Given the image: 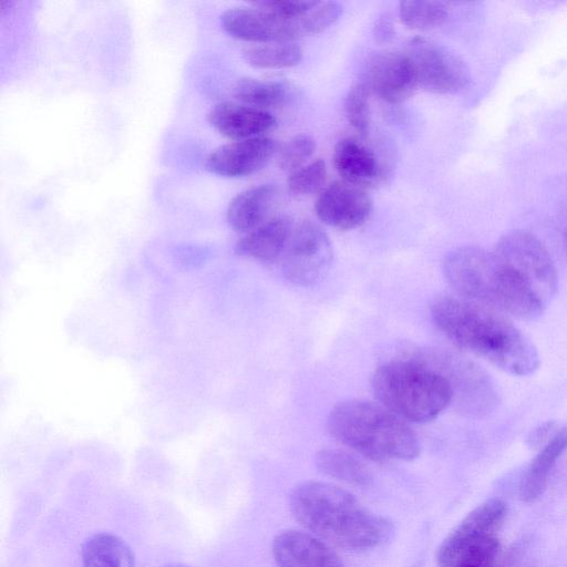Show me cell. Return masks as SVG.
I'll use <instances>...</instances> for the list:
<instances>
[{
    "instance_id": "obj_18",
    "label": "cell",
    "mask_w": 567,
    "mask_h": 567,
    "mask_svg": "<svg viewBox=\"0 0 567 567\" xmlns=\"http://www.w3.org/2000/svg\"><path fill=\"white\" fill-rule=\"evenodd\" d=\"M293 223L284 216L271 218L237 241L236 255L259 261H278L287 245Z\"/></svg>"
},
{
    "instance_id": "obj_32",
    "label": "cell",
    "mask_w": 567,
    "mask_h": 567,
    "mask_svg": "<svg viewBox=\"0 0 567 567\" xmlns=\"http://www.w3.org/2000/svg\"><path fill=\"white\" fill-rule=\"evenodd\" d=\"M551 425H553L551 423H546L543 426H540L539 429H537L535 431V433L533 434L532 441L539 442V440H542L548 433V431L550 430Z\"/></svg>"
},
{
    "instance_id": "obj_31",
    "label": "cell",
    "mask_w": 567,
    "mask_h": 567,
    "mask_svg": "<svg viewBox=\"0 0 567 567\" xmlns=\"http://www.w3.org/2000/svg\"><path fill=\"white\" fill-rule=\"evenodd\" d=\"M394 23L390 14L383 13L374 21L372 34L375 43L385 44L394 37Z\"/></svg>"
},
{
    "instance_id": "obj_27",
    "label": "cell",
    "mask_w": 567,
    "mask_h": 567,
    "mask_svg": "<svg viewBox=\"0 0 567 567\" xmlns=\"http://www.w3.org/2000/svg\"><path fill=\"white\" fill-rule=\"evenodd\" d=\"M326 177V163L322 159H316L290 173L288 188L295 195L315 194L323 187Z\"/></svg>"
},
{
    "instance_id": "obj_25",
    "label": "cell",
    "mask_w": 567,
    "mask_h": 567,
    "mask_svg": "<svg viewBox=\"0 0 567 567\" xmlns=\"http://www.w3.org/2000/svg\"><path fill=\"white\" fill-rule=\"evenodd\" d=\"M447 6L440 1H401L399 16L404 25L413 30H430L447 18Z\"/></svg>"
},
{
    "instance_id": "obj_24",
    "label": "cell",
    "mask_w": 567,
    "mask_h": 567,
    "mask_svg": "<svg viewBox=\"0 0 567 567\" xmlns=\"http://www.w3.org/2000/svg\"><path fill=\"white\" fill-rule=\"evenodd\" d=\"M243 55L255 68L285 69L298 65L303 58V50L295 42L264 43L246 48Z\"/></svg>"
},
{
    "instance_id": "obj_20",
    "label": "cell",
    "mask_w": 567,
    "mask_h": 567,
    "mask_svg": "<svg viewBox=\"0 0 567 567\" xmlns=\"http://www.w3.org/2000/svg\"><path fill=\"white\" fill-rule=\"evenodd\" d=\"M566 449L567 426L555 433L533 460L520 485L524 502H533L543 493L553 466Z\"/></svg>"
},
{
    "instance_id": "obj_4",
    "label": "cell",
    "mask_w": 567,
    "mask_h": 567,
    "mask_svg": "<svg viewBox=\"0 0 567 567\" xmlns=\"http://www.w3.org/2000/svg\"><path fill=\"white\" fill-rule=\"evenodd\" d=\"M327 429L338 442L375 462L412 461L421 452L408 422L367 400L352 399L334 405Z\"/></svg>"
},
{
    "instance_id": "obj_19",
    "label": "cell",
    "mask_w": 567,
    "mask_h": 567,
    "mask_svg": "<svg viewBox=\"0 0 567 567\" xmlns=\"http://www.w3.org/2000/svg\"><path fill=\"white\" fill-rule=\"evenodd\" d=\"M272 185H259L245 189L229 202L226 219L237 233H249L264 224L275 199Z\"/></svg>"
},
{
    "instance_id": "obj_9",
    "label": "cell",
    "mask_w": 567,
    "mask_h": 567,
    "mask_svg": "<svg viewBox=\"0 0 567 567\" xmlns=\"http://www.w3.org/2000/svg\"><path fill=\"white\" fill-rule=\"evenodd\" d=\"M495 254L509 265L545 305L557 290L558 276L545 245L526 230H512L496 244Z\"/></svg>"
},
{
    "instance_id": "obj_3",
    "label": "cell",
    "mask_w": 567,
    "mask_h": 567,
    "mask_svg": "<svg viewBox=\"0 0 567 567\" xmlns=\"http://www.w3.org/2000/svg\"><path fill=\"white\" fill-rule=\"evenodd\" d=\"M443 272L460 297L517 319L536 320L546 307L528 284L494 250L476 246L458 247L445 256Z\"/></svg>"
},
{
    "instance_id": "obj_17",
    "label": "cell",
    "mask_w": 567,
    "mask_h": 567,
    "mask_svg": "<svg viewBox=\"0 0 567 567\" xmlns=\"http://www.w3.org/2000/svg\"><path fill=\"white\" fill-rule=\"evenodd\" d=\"M333 165L343 182L362 189L383 179V167L374 152L353 137L340 140L333 150Z\"/></svg>"
},
{
    "instance_id": "obj_7",
    "label": "cell",
    "mask_w": 567,
    "mask_h": 567,
    "mask_svg": "<svg viewBox=\"0 0 567 567\" xmlns=\"http://www.w3.org/2000/svg\"><path fill=\"white\" fill-rule=\"evenodd\" d=\"M440 373L453 393L458 412L470 416H484L498 403V394L489 375L471 360L445 349L426 348L408 355Z\"/></svg>"
},
{
    "instance_id": "obj_29",
    "label": "cell",
    "mask_w": 567,
    "mask_h": 567,
    "mask_svg": "<svg viewBox=\"0 0 567 567\" xmlns=\"http://www.w3.org/2000/svg\"><path fill=\"white\" fill-rule=\"evenodd\" d=\"M498 546V540L491 536L470 549L453 567H491Z\"/></svg>"
},
{
    "instance_id": "obj_34",
    "label": "cell",
    "mask_w": 567,
    "mask_h": 567,
    "mask_svg": "<svg viewBox=\"0 0 567 567\" xmlns=\"http://www.w3.org/2000/svg\"><path fill=\"white\" fill-rule=\"evenodd\" d=\"M166 567H189V566H186V565H169V566H166Z\"/></svg>"
},
{
    "instance_id": "obj_28",
    "label": "cell",
    "mask_w": 567,
    "mask_h": 567,
    "mask_svg": "<svg viewBox=\"0 0 567 567\" xmlns=\"http://www.w3.org/2000/svg\"><path fill=\"white\" fill-rule=\"evenodd\" d=\"M316 150L313 138L307 134H298L284 144L278 151V166L286 172H295L311 157Z\"/></svg>"
},
{
    "instance_id": "obj_12",
    "label": "cell",
    "mask_w": 567,
    "mask_h": 567,
    "mask_svg": "<svg viewBox=\"0 0 567 567\" xmlns=\"http://www.w3.org/2000/svg\"><path fill=\"white\" fill-rule=\"evenodd\" d=\"M372 200L364 189L346 182H333L315 203L317 217L339 230H350L364 224L372 213Z\"/></svg>"
},
{
    "instance_id": "obj_8",
    "label": "cell",
    "mask_w": 567,
    "mask_h": 567,
    "mask_svg": "<svg viewBox=\"0 0 567 567\" xmlns=\"http://www.w3.org/2000/svg\"><path fill=\"white\" fill-rule=\"evenodd\" d=\"M332 257L330 239L321 227L311 220H301L292 225L278 262L289 282L310 287L324 279Z\"/></svg>"
},
{
    "instance_id": "obj_6",
    "label": "cell",
    "mask_w": 567,
    "mask_h": 567,
    "mask_svg": "<svg viewBox=\"0 0 567 567\" xmlns=\"http://www.w3.org/2000/svg\"><path fill=\"white\" fill-rule=\"evenodd\" d=\"M342 7L333 1H320L313 9L297 18L276 14L256 3L235 7L220 16L221 28L231 37L259 43L291 42L293 39L318 34L333 24Z\"/></svg>"
},
{
    "instance_id": "obj_21",
    "label": "cell",
    "mask_w": 567,
    "mask_h": 567,
    "mask_svg": "<svg viewBox=\"0 0 567 567\" xmlns=\"http://www.w3.org/2000/svg\"><path fill=\"white\" fill-rule=\"evenodd\" d=\"M81 557L83 567H134L131 547L111 533H97L87 538Z\"/></svg>"
},
{
    "instance_id": "obj_33",
    "label": "cell",
    "mask_w": 567,
    "mask_h": 567,
    "mask_svg": "<svg viewBox=\"0 0 567 567\" xmlns=\"http://www.w3.org/2000/svg\"><path fill=\"white\" fill-rule=\"evenodd\" d=\"M564 243H565V247L567 250V225H566L565 233H564Z\"/></svg>"
},
{
    "instance_id": "obj_16",
    "label": "cell",
    "mask_w": 567,
    "mask_h": 567,
    "mask_svg": "<svg viewBox=\"0 0 567 567\" xmlns=\"http://www.w3.org/2000/svg\"><path fill=\"white\" fill-rule=\"evenodd\" d=\"M209 124L221 135L233 140L264 136L276 126V118L267 111L245 104L221 102L208 113Z\"/></svg>"
},
{
    "instance_id": "obj_5",
    "label": "cell",
    "mask_w": 567,
    "mask_h": 567,
    "mask_svg": "<svg viewBox=\"0 0 567 567\" xmlns=\"http://www.w3.org/2000/svg\"><path fill=\"white\" fill-rule=\"evenodd\" d=\"M371 386L379 403L405 422H430L453 402L447 381L410 357L380 365Z\"/></svg>"
},
{
    "instance_id": "obj_14",
    "label": "cell",
    "mask_w": 567,
    "mask_h": 567,
    "mask_svg": "<svg viewBox=\"0 0 567 567\" xmlns=\"http://www.w3.org/2000/svg\"><path fill=\"white\" fill-rule=\"evenodd\" d=\"M277 151V143L267 136L241 140L214 150L205 168L223 177H244L260 171Z\"/></svg>"
},
{
    "instance_id": "obj_26",
    "label": "cell",
    "mask_w": 567,
    "mask_h": 567,
    "mask_svg": "<svg viewBox=\"0 0 567 567\" xmlns=\"http://www.w3.org/2000/svg\"><path fill=\"white\" fill-rule=\"evenodd\" d=\"M371 91L364 81L355 83L344 100V114L349 124L361 135H365L370 123L369 97Z\"/></svg>"
},
{
    "instance_id": "obj_13",
    "label": "cell",
    "mask_w": 567,
    "mask_h": 567,
    "mask_svg": "<svg viewBox=\"0 0 567 567\" xmlns=\"http://www.w3.org/2000/svg\"><path fill=\"white\" fill-rule=\"evenodd\" d=\"M364 82L371 93L390 104L402 103L417 87L406 54L392 51L378 52L369 59Z\"/></svg>"
},
{
    "instance_id": "obj_23",
    "label": "cell",
    "mask_w": 567,
    "mask_h": 567,
    "mask_svg": "<svg viewBox=\"0 0 567 567\" xmlns=\"http://www.w3.org/2000/svg\"><path fill=\"white\" fill-rule=\"evenodd\" d=\"M290 86L281 81L243 78L233 86V95L245 105L262 110L282 106L291 99Z\"/></svg>"
},
{
    "instance_id": "obj_1",
    "label": "cell",
    "mask_w": 567,
    "mask_h": 567,
    "mask_svg": "<svg viewBox=\"0 0 567 567\" xmlns=\"http://www.w3.org/2000/svg\"><path fill=\"white\" fill-rule=\"evenodd\" d=\"M430 311L435 326L454 344L499 370L528 375L539 367L533 342L499 311L450 295L435 298Z\"/></svg>"
},
{
    "instance_id": "obj_2",
    "label": "cell",
    "mask_w": 567,
    "mask_h": 567,
    "mask_svg": "<svg viewBox=\"0 0 567 567\" xmlns=\"http://www.w3.org/2000/svg\"><path fill=\"white\" fill-rule=\"evenodd\" d=\"M289 508L310 534L346 549L379 546L392 530L386 517L369 511L348 491L329 483L298 484L290 493Z\"/></svg>"
},
{
    "instance_id": "obj_15",
    "label": "cell",
    "mask_w": 567,
    "mask_h": 567,
    "mask_svg": "<svg viewBox=\"0 0 567 567\" xmlns=\"http://www.w3.org/2000/svg\"><path fill=\"white\" fill-rule=\"evenodd\" d=\"M271 553L277 567H343L326 542L301 530L279 533L272 540Z\"/></svg>"
},
{
    "instance_id": "obj_10",
    "label": "cell",
    "mask_w": 567,
    "mask_h": 567,
    "mask_svg": "<svg viewBox=\"0 0 567 567\" xmlns=\"http://www.w3.org/2000/svg\"><path fill=\"white\" fill-rule=\"evenodd\" d=\"M405 54L411 62L417 86L440 94L464 90L471 75L466 64L445 47L421 37L408 42Z\"/></svg>"
},
{
    "instance_id": "obj_22",
    "label": "cell",
    "mask_w": 567,
    "mask_h": 567,
    "mask_svg": "<svg viewBox=\"0 0 567 567\" xmlns=\"http://www.w3.org/2000/svg\"><path fill=\"white\" fill-rule=\"evenodd\" d=\"M315 460L321 473L346 484L367 486L372 481L370 468L347 451L323 449L317 452Z\"/></svg>"
},
{
    "instance_id": "obj_30",
    "label": "cell",
    "mask_w": 567,
    "mask_h": 567,
    "mask_svg": "<svg viewBox=\"0 0 567 567\" xmlns=\"http://www.w3.org/2000/svg\"><path fill=\"white\" fill-rule=\"evenodd\" d=\"M319 2L316 0H267L254 3L281 17L297 18L313 9Z\"/></svg>"
},
{
    "instance_id": "obj_11",
    "label": "cell",
    "mask_w": 567,
    "mask_h": 567,
    "mask_svg": "<svg viewBox=\"0 0 567 567\" xmlns=\"http://www.w3.org/2000/svg\"><path fill=\"white\" fill-rule=\"evenodd\" d=\"M505 513L506 504L498 498H491L475 507L439 547V567H453L475 545L491 537Z\"/></svg>"
}]
</instances>
